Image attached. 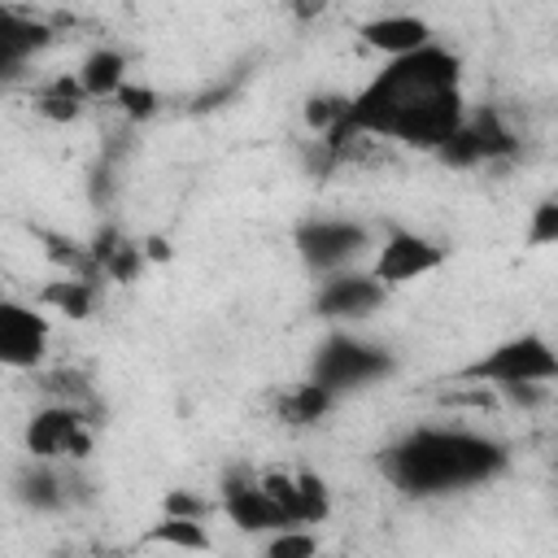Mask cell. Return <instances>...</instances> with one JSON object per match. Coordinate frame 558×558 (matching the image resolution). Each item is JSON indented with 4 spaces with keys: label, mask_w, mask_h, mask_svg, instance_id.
<instances>
[{
    "label": "cell",
    "mask_w": 558,
    "mask_h": 558,
    "mask_svg": "<svg viewBox=\"0 0 558 558\" xmlns=\"http://www.w3.org/2000/svg\"><path fill=\"white\" fill-rule=\"evenodd\" d=\"M462 118H466V109H462L458 57L440 44H423L405 57H388V65L362 92L349 96L340 126L318 140L331 161L344 157V148L362 135L436 153Z\"/></svg>",
    "instance_id": "1"
},
{
    "label": "cell",
    "mask_w": 558,
    "mask_h": 558,
    "mask_svg": "<svg viewBox=\"0 0 558 558\" xmlns=\"http://www.w3.org/2000/svg\"><path fill=\"white\" fill-rule=\"evenodd\" d=\"M510 449L471 427H414L392 440L379 458V471L405 497H449L475 484H488L506 471Z\"/></svg>",
    "instance_id": "2"
},
{
    "label": "cell",
    "mask_w": 558,
    "mask_h": 558,
    "mask_svg": "<svg viewBox=\"0 0 558 558\" xmlns=\"http://www.w3.org/2000/svg\"><path fill=\"white\" fill-rule=\"evenodd\" d=\"M558 375V357L549 349L545 336H514V340H501L493 344L484 357L466 362L458 371L462 384H480V388H501V392H519V388H532V384H549Z\"/></svg>",
    "instance_id": "3"
},
{
    "label": "cell",
    "mask_w": 558,
    "mask_h": 558,
    "mask_svg": "<svg viewBox=\"0 0 558 558\" xmlns=\"http://www.w3.org/2000/svg\"><path fill=\"white\" fill-rule=\"evenodd\" d=\"M397 371L392 353L384 344H371V340H353V336H331L318 344L314 353V366H310V379L323 384L331 397L340 392H353V388H366V384H379Z\"/></svg>",
    "instance_id": "4"
},
{
    "label": "cell",
    "mask_w": 558,
    "mask_h": 558,
    "mask_svg": "<svg viewBox=\"0 0 558 558\" xmlns=\"http://www.w3.org/2000/svg\"><path fill=\"white\" fill-rule=\"evenodd\" d=\"M92 410L87 405H70V401H48L44 410H35L26 418L22 445L31 458H48V462H87L92 458Z\"/></svg>",
    "instance_id": "5"
},
{
    "label": "cell",
    "mask_w": 558,
    "mask_h": 558,
    "mask_svg": "<svg viewBox=\"0 0 558 558\" xmlns=\"http://www.w3.org/2000/svg\"><path fill=\"white\" fill-rule=\"evenodd\" d=\"M292 244H296V253L310 270L331 275V270H349L366 253L371 231L353 218H310V222L296 227Z\"/></svg>",
    "instance_id": "6"
},
{
    "label": "cell",
    "mask_w": 558,
    "mask_h": 558,
    "mask_svg": "<svg viewBox=\"0 0 558 558\" xmlns=\"http://www.w3.org/2000/svg\"><path fill=\"white\" fill-rule=\"evenodd\" d=\"M445 244L410 231V227H388L384 231V244L375 248V262H371V275L392 288V283H410V279H423L432 270L445 266Z\"/></svg>",
    "instance_id": "7"
},
{
    "label": "cell",
    "mask_w": 558,
    "mask_h": 558,
    "mask_svg": "<svg viewBox=\"0 0 558 558\" xmlns=\"http://www.w3.org/2000/svg\"><path fill=\"white\" fill-rule=\"evenodd\" d=\"M78 462H48V458H31L17 466L13 475V497L26 506V510H39V514H57V510H70L74 501H83V480L70 471Z\"/></svg>",
    "instance_id": "8"
},
{
    "label": "cell",
    "mask_w": 558,
    "mask_h": 558,
    "mask_svg": "<svg viewBox=\"0 0 558 558\" xmlns=\"http://www.w3.org/2000/svg\"><path fill=\"white\" fill-rule=\"evenodd\" d=\"M52 327L35 305L0 296V366L9 371H39L48 357Z\"/></svg>",
    "instance_id": "9"
},
{
    "label": "cell",
    "mask_w": 558,
    "mask_h": 558,
    "mask_svg": "<svg viewBox=\"0 0 558 558\" xmlns=\"http://www.w3.org/2000/svg\"><path fill=\"white\" fill-rule=\"evenodd\" d=\"M218 510L240 532H279V527H288L283 510L266 497L257 471H248V466H235V471L222 475V484H218Z\"/></svg>",
    "instance_id": "10"
},
{
    "label": "cell",
    "mask_w": 558,
    "mask_h": 558,
    "mask_svg": "<svg viewBox=\"0 0 558 558\" xmlns=\"http://www.w3.org/2000/svg\"><path fill=\"white\" fill-rule=\"evenodd\" d=\"M384 283L371 275V270H331L323 279V288L314 292V314L327 318V323H353V318H366L384 305Z\"/></svg>",
    "instance_id": "11"
},
{
    "label": "cell",
    "mask_w": 558,
    "mask_h": 558,
    "mask_svg": "<svg viewBox=\"0 0 558 558\" xmlns=\"http://www.w3.org/2000/svg\"><path fill=\"white\" fill-rule=\"evenodd\" d=\"M357 35L366 39V48H375V52H384V57H405V52L432 44V26H427L423 17H414V13H384V17H371V22H362Z\"/></svg>",
    "instance_id": "12"
},
{
    "label": "cell",
    "mask_w": 558,
    "mask_h": 558,
    "mask_svg": "<svg viewBox=\"0 0 558 558\" xmlns=\"http://www.w3.org/2000/svg\"><path fill=\"white\" fill-rule=\"evenodd\" d=\"M100 275L113 279V283H135L140 279V266H144V248L135 240H126L118 227H100L96 240L87 244Z\"/></svg>",
    "instance_id": "13"
},
{
    "label": "cell",
    "mask_w": 558,
    "mask_h": 558,
    "mask_svg": "<svg viewBox=\"0 0 558 558\" xmlns=\"http://www.w3.org/2000/svg\"><path fill=\"white\" fill-rule=\"evenodd\" d=\"M52 44V26L22 13V9H9L0 4V57H13V61H31L39 48Z\"/></svg>",
    "instance_id": "14"
},
{
    "label": "cell",
    "mask_w": 558,
    "mask_h": 558,
    "mask_svg": "<svg viewBox=\"0 0 558 558\" xmlns=\"http://www.w3.org/2000/svg\"><path fill=\"white\" fill-rule=\"evenodd\" d=\"M78 87L87 92V100H105V96H113L122 83H126V57L122 52H113V48H96L83 65H78Z\"/></svg>",
    "instance_id": "15"
},
{
    "label": "cell",
    "mask_w": 558,
    "mask_h": 558,
    "mask_svg": "<svg viewBox=\"0 0 558 558\" xmlns=\"http://www.w3.org/2000/svg\"><path fill=\"white\" fill-rule=\"evenodd\" d=\"M96 292H100L96 279L61 275V279H52V283L39 288V305H48V310H57V314H65V318H87L92 305H96Z\"/></svg>",
    "instance_id": "16"
},
{
    "label": "cell",
    "mask_w": 558,
    "mask_h": 558,
    "mask_svg": "<svg viewBox=\"0 0 558 558\" xmlns=\"http://www.w3.org/2000/svg\"><path fill=\"white\" fill-rule=\"evenodd\" d=\"M336 405V397L323 388V384H314V379H305V384H296V388H288L283 397H279V418L288 423V427H310V423H318L327 410Z\"/></svg>",
    "instance_id": "17"
},
{
    "label": "cell",
    "mask_w": 558,
    "mask_h": 558,
    "mask_svg": "<svg viewBox=\"0 0 558 558\" xmlns=\"http://www.w3.org/2000/svg\"><path fill=\"white\" fill-rule=\"evenodd\" d=\"M83 105H87V92H83L78 78H70V74L52 78V83L35 96V109H39L48 122H74V118L83 113Z\"/></svg>",
    "instance_id": "18"
},
{
    "label": "cell",
    "mask_w": 558,
    "mask_h": 558,
    "mask_svg": "<svg viewBox=\"0 0 558 558\" xmlns=\"http://www.w3.org/2000/svg\"><path fill=\"white\" fill-rule=\"evenodd\" d=\"M153 545H174V549H209V532L201 519H179V514H161V523H153L148 532Z\"/></svg>",
    "instance_id": "19"
},
{
    "label": "cell",
    "mask_w": 558,
    "mask_h": 558,
    "mask_svg": "<svg viewBox=\"0 0 558 558\" xmlns=\"http://www.w3.org/2000/svg\"><path fill=\"white\" fill-rule=\"evenodd\" d=\"M39 388H44L52 401H70V405H87V410H92V384H87V375L74 371V366L44 371V375H39Z\"/></svg>",
    "instance_id": "20"
},
{
    "label": "cell",
    "mask_w": 558,
    "mask_h": 558,
    "mask_svg": "<svg viewBox=\"0 0 558 558\" xmlns=\"http://www.w3.org/2000/svg\"><path fill=\"white\" fill-rule=\"evenodd\" d=\"M266 554L270 558H310V554H318V536H314V527H279V532H270Z\"/></svg>",
    "instance_id": "21"
},
{
    "label": "cell",
    "mask_w": 558,
    "mask_h": 558,
    "mask_svg": "<svg viewBox=\"0 0 558 558\" xmlns=\"http://www.w3.org/2000/svg\"><path fill=\"white\" fill-rule=\"evenodd\" d=\"M131 122H144V118H153L157 113V92L153 87H135V83H122L113 96H109Z\"/></svg>",
    "instance_id": "22"
},
{
    "label": "cell",
    "mask_w": 558,
    "mask_h": 558,
    "mask_svg": "<svg viewBox=\"0 0 558 558\" xmlns=\"http://www.w3.org/2000/svg\"><path fill=\"white\" fill-rule=\"evenodd\" d=\"M344 105H349V96H318V100H310V105H305V122H310L318 135H327V131H336V126H340Z\"/></svg>",
    "instance_id": "23"
},
{
    "label": "cell",
    "mask_w": 558,
    "mask_h": 558,
    "mask_svg": "<svg viewBox=\"0 0 558 558\" xmlns=\"http://www.w3.org/2000/svg\"><path fill=\"white\" fill-rule=\"evenodd\" d=\"M161 510H166V514H179V519H201V523H205V519L218 510V501L196 497V493H187V488H174V493H166Z\"/></svg>",
    "instance_id": "24"
},
{
    "label": "cell",
    "mask_w": 558,
    "mask_h": 558,
    "mask_svg": "<svg viewBox=\"0 0 558 558\" xmlns=\"http://www.w3.org/2000/svg\"><path fill=\"white\" fill-rule=\"evenodd\" d=\"M558 240V201L545 196L532 209V227H527V244H554Z\"/></svg>",
    "instance_id": "25"
},
{
    "label": "cell",
    "mask_w": 558,
    "mask_h": 558,
    "mask_svg": "<svg viewBox=\"0 0 558 558\" xmlns=\"http://www.w3.org/2000/svg\"><path fill=\"white\" fill-rule=\"evenodd\" d=\"M327 4H331V0H292V13H296L301 22H314L318 13H327Z\"/></svg>",
    "instance_id": "26"
},
{
    "label": "cell",
    "mask_w": 558,
    "mask_h": 558,
    "mask_svg": "<svg viewBox=\"0 0 558 558\" xmlns=\"http://www.w3.org/2000/svg\"><path fill=\"white\" fill-rule=\"evenodd\" d=\"M26 61H13V57H0V87H9L13 78H22Z\"/></svg>",
    "instance_id": "27"
},
{
    "label": "cell",
    "mask_w": 558,
    "mask_h": 558,
    "mask_svg": "<svg viewBox=\"0 0 558 558\" xmlns=\"http://www.w3.org/2000/svg\"><path fill=\"white\" fill-rule=\"evenodd\" d=\"M140 248H144V257H153V262H166V257H170V244H166L161 235H153V240H144Z\"/></svg>",
    "instance_id": "28"
}]
</instances>
